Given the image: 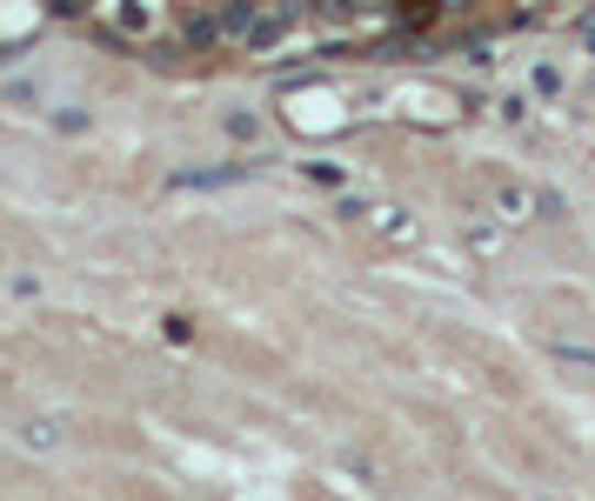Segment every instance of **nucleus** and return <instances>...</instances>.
Segmentation results:
<instances>
[{"mask_svg":"<svg viewBox=\"0 0 595 501\" xmlns=\"http://www.w3.org/2000/svg\"><path fill=\"white\" fill-rule=\"evenodd\" d=\"M308 14H315L321 27H349V21H355V0H308Z\"/></svg>","mask_w":595,"mask_h":501,"instance_id":"39448f33","label":"nucleus"},{"mask_svg":"<svg viewBox=\"0 0 595 501\" xmlns=\"http://www.w3.org/2000/svg\"><path fill=\"white\" fill-rule=\"evenodd\" d=\"M549 355H555V361H569V368H588V375H595V348H575V342H549Z\"/></svg>","mask_w":595,"mask_h":501,"instance_id":"0eeeda50","label":"nucleus"},{"mask_svg":"<svg viewBox=\"0 0 595 501\" xmlns=\"http://www.w3.org/2000/svg\"><path fill=\"white\" fill-rule=\"evenodd\" d=\"M495 208H502V221H529V188H502Z\"/></svg>","mask_w":595,"mask_h":501,"instance_id":"423d86ee","label":"nucleus"},{"mask_svg":"<svg viewBox=\"0 0 595 501\" xmlns=\"http://www.w3.org/2000/svg\"><path fill=\"white\" fill-rule=\"evenodd\" d=\"M221 127H228L234 141H254V134H262V121H254L247 108H234V114H221Z\"/></svg>","mask_w":595,"mask_h":501,"instance_id":"6e6552de","label":"nucleus"},{"mask_svg":"<svg viewBox=\"0 0 595 501\" xmlns=\"http://www.w3.org/2000/svg\"><path fill=\"white\" fill-rule=\"evenodd\" d=\"M147 27H154V0H121V8H114V34L121 41L147 34Z\"/></svg>","mask_w":595,"mask_h":501,"instance_id":"7ed1b4c3","label":"nucleus"},{"mask_svg":"<svg viewBox=\"0 0 595 501\" xmlns=\"http://www.w3.org/2000/svg\"><path fill=\"white\" fill-rule=\"evenodd\" d=\"M54 127H60V134H80V127H88V114H80V108H67V114H54Z\"/></svg>","mask_w":595,"mask_h":501,"instance_id":"f8f14e48","label":"nucleus"},{"mask_svg":"<svg viewBox=\"0 0 595 501\" xmlns=\"http://www.w3.org/2000/svg\"><path fill=\"white\" fill-rule=\"evenodd\" d=\"M301 175L321 181V188H342V167H334V160H301Z\"/></svg>","mask_w":595,"mask_h":501,"instance_id":"1a4fd4ad","label":"nucleus"},{"mask_svg":"<svg viewBox=\"0 0 595 501\" xmlns=\"http://www.w3.org/2000/svg\"><path fill=\"white\" fill-rule=\"evenodd\" d=\"M262 160H268V154H262ZM262 160H234V167H175V175H167V188H241V181L262 175Z\"/></svg>","mask_w":595,"mask_h":501,"instance_id":"f03ea898","label":"nucleus"},{"mask_svg":"<svg viewBox=\"0 0 595 501\" xmlns=\"http://www.w3.org/2000/svg\"><path fill=\"white\" fill-rule=\"evenodd\" d=\"M21 442H27V448H54V442H60V428H54V422H27V435H21Z\"/></svg>","mask_w":595,"mask_h":501,"instance_id":"9d476101","label":"nucleus"},{"mask_svg":"<svg viewBox=\"0 0 595 501\" xmlns=\"http://www.w3.org/2000/svg\"><path fill=\"white\" fill-rule=\"evenodd\" d=\"M301 21V8H295V0H275V8H262V14H254V27L241 34V47L247 54H275L282 41H288V27Z\"/></svg>","mask_w":595,"mask_h":501,"instance_id":"f257e3e1","label":"nucleus"},{"mask_svg":"<svg viewBox=\"0 0 595 501\" xmlns=\"http://www.w3.org/2000/svg\"><path fill=\"white\" fill-rule=\"evenodd\" d=\"M214 41H228V34H221V14H195V21H188V54H208Z\"/></svg>","mask_w":595,"mask_h":501,"instance_id":"20e7f679","label":"nucleus"},{"mask_svg":"<svg viewBox=\"0 0 595 501\" xmlns=\"http://www.w3.org/2000/svg\"><path fill=\"white\" fill-rule=\"evenodd\" d=\"M536 94H542V101L562 94V67H536Z\"/></svg>","mask_w":595,"mask_h":501,"instance_id":"9b49d317","label":"nucleus"}]
</instances>
